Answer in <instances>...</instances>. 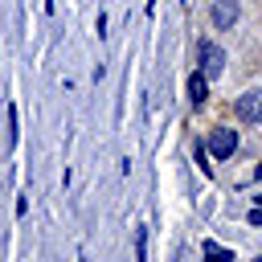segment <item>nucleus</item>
Wrapping results in <instances>:
<instances>
[{
  "mask_svg": "<svg viewBox=\"0 0 262 262\" xmlns=\"http://www.w3.org/2000/svg\"><path fill=\"white\" fill-rule=\"evenodd\" d=\"M192 156H196V164H201V172L209 176V172H213V164H205V143H196V147H192Z\"/></svg>",
  "mask_w": 262,
  "mask_h": 262,
  "instance_id": "obj_8",
  "label": "nucleus"
},
{
  "mask_svg": "<svg viewBox=\"0 0 262 262\" xmlns=\"http://www.w3.org/2000/svg\"><path fill=\"white\" fill-rule=\"evenodd\" d=\"M233 20H237V0H217L213 4V25L217 29H229Z\"/></svg>",
  "mask_w": 262,
  "mask_h": 262,
  "instance_id": "obj_4",
  "label": "nucleus"
},
{
  "mask_svg": "<svg viewBox=\"0 0 262 262\" xmlns=\"http://www.w3.org/2000/svg\"><path fill=\"white\" fill-rule=\"evenodd\" d=\"M233 111H237V119H246V123H262V90H246V94L233 102Z\"/></svg>",
  "mask_w": 262,
  "mask_h": 262,
  "instance_id": "obj_3",
  "label": "nucleus"
},
{
  "mask_svg": "<svg viewBox=\"0 0 262 262\" xmlns=\"http://www.w3.org/2000/svg\"><path fill=\"white\" fill-rule=\"evenodd\" d=\"M254 176H258V180H262V164H258V172H254Z\"/></svg>",
  "mask_w": 262,
  "mask_h": 262,
  "instance_id": "obj_11",
  "label": "nucleus"
},
{
  "mask_svg": "<svg viewBox=\"0 0 262 262\" xmlns=\"http://www.w3.org/2000/svg\"><path fill=\"white\" fill-rule=\"evenodd\" d=\"M246 221H250V225H262V205H258V209H250V217H246Z\"/></svg>",
  "mask_w": 262,
  "mask_h": 262,
  "instance_id": "obj_10",
  "label": "nucleus"
},
{
  "mask_svg": "<svg viewBox=\"0 0 262 262\" xmlns=\"http://www.w3.org/2000/svg\"><path fill=\"white\" fill-rule=\"evenodd\" d=\"M225 70V49L217 41H201V78H217Z\"/></svg>",
  "mask_w": 262,
  "mask_h": 262,
  "instance_id": "obj_1",
  "label": "nucleus"
},
{
  "mask_svg": "<svg viewBox=\"0 0 262 262\" xmlns=\"http://www.w3.org/2000/svg\"><path fill=\"white\" fill-rule=\"evenodd\" d=\"M188 98H192V106H201V102L209 98V78L192 74V78H188Z\"/></svg>",
  "mask_w": 262,
  "mask_h": 262,
  "instance_id": "obj_5",
  "label": "nucleus"
},
{
  "mask_svg": "<svg viewBox=\"0 0 262 262\" xmlns=\"http://www.w3.org/2000/svg\"><path fill=\"white\" fill-rule=\"evenodd\" d=\"M258 262H262V258H258Z\"/></svg>",
  "mask_w": 262,
  "mask_h": 262,
  "instance_id": "obj_12",
  "label": "nucleus"
},
{
  "mask_svg": "<svg viewBox=\"0 0 262 262\" xmlns=\"http://www.w3.org/2000/svg\"><path fill=\"white\" fill-rule=\"evenodd\" d=\"M143 258H147V229L139 225L135 229V262H143Z\"/></svg>",
  "mask_w": 262,
  "mask_h": 262,
  "instance_id": "obj_7",
  "label": "nucleus"
},
{
  "mask_svg": "<svg viewBox=\"0 0 262 262\" xmlns=\"http://www.w3.org/2000/svg\"><path fill=\"white\" fill-rule=\"evenodd\" d=\"M8 143H16V106H8Z\"/></svg>",
  "mask_w": 262,
  "mask_h": 262,
  "instance_id": "obj_9",
  "label": "nucleus"
},
{
  "mask_svg": "<svg viewBox=\"0 0 262 262\" xmlns=\"http://www.w3.org/2000/svg\"><path fill=\"white\" fill-rule=\"evenodd\" d=\"M201 254H205V262H233V250H225V246H217V242H205Z\"/></svg>",
  "mask_w": 262,
  "mask_h": 262,
  "instance_id": "obj_6",
  "label": "nucleus"
},
{
  "mask_svg": "<svg viewBox=\"0 0 262 262\" xmlns=\"http://www.w3.org/2000/svg\"><path fill=\"white\" fill-rule=\"evenodd\" d=\"M205 151H213L217 160H229L233 151H237V131H229V127H213V135H209V147Z\"/></svg>",
  "mask_w": 262,
  "mask_h": 262,
  "instance_id": "obj_2",
  "label": "nucleus"
}]
</instances>
